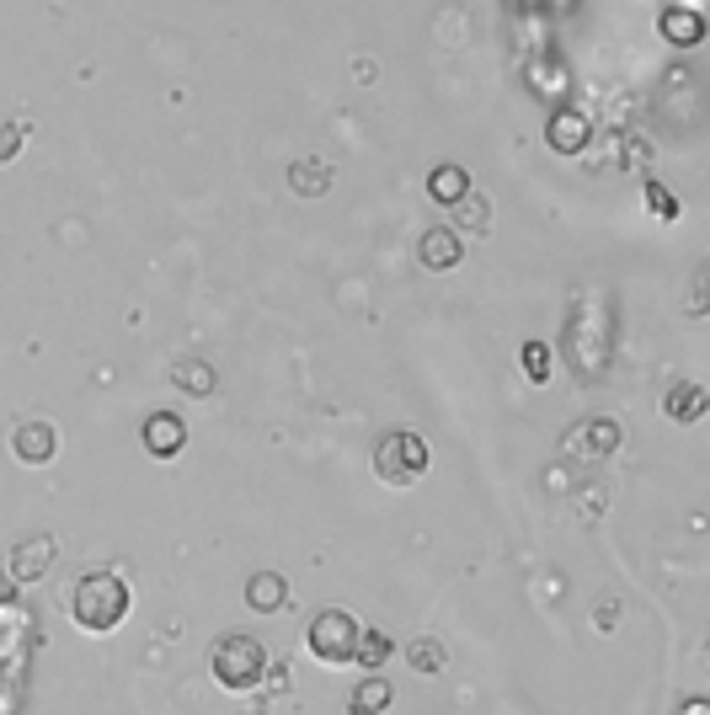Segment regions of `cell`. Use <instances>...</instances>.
Here are the masks:
<instances>
[{"mask_svg": "<svg viewBox=\"0 0 710 715\" xmlns=\"http://www.w3.org/2000/svg\"><path fill=\"white\" fill-rule=\"evenodd\" d=\"M69 620L91 636H107L129 620V583L118 572H86L69 587Z\"/></svg>", "mask_w": 710, "mask_h": 715, "instance_id": "cell-1", "label": "cell"}, {"mask_svg": "<svg viewBox=\"0 0 710 715\" xmlns=\"http://www.w3.org/2000/svg\"><path fill=\"white\" fill-rule=\"evenodd\" d=\"M208 667H214V678L225 684V689H257L262 678H267V667H272V656L262 647L257 636H241V630H230V636H219L214 647H208Z\"/></svg>", "mask_w": 710, "mask_h": 715, "instance_id": "cell-2", "label": "cell"}, {"mask_svg": "<svg viewBox=\"0 0 710 715\" xmlns=\"http://www.w3.org/2000/svg\"><path fill=\"white\" fill-rule=\"evenodd\" d=\"M422 470H428V438H422V433L395 427V433H385V438L375 444V475H380L385 486H411Z\"/></svg>", "mask_w": 710, "mask_h": 715, "instance_id": "cell-3", "label": "cell"}, {"mask_svg": "<svg viewBox=\"0 0 710 715\" xmlns=\"http://www.w3.org/2000/svg\"><path fill=\"white\" fill-rule=\"evenodd\" d=\"M305 641H310V656H321L326 667H347L353 651H358V620L347 609H321L310 620Z\"/></svg>", "mask_w": 710, "mask_h": 715, "instance_id": "cell-4", "label": "cell"}, {"mask_svg": "<svg viewBox=\"0 0 710 715\" xmlns=\"http://www.w3.org/2000/svg\"><path fill=\"white\" fill-rule=\"evenodd\" d=\"M54 556H60V539H54V534H33L27 545L11 550V583H38V577H49Z\"/></svg>", "mask_w": 710, "mask_h": 715, "instance_id": "cell-5", "label": "cell"}, {"mask_svg": "<svg viewBox=\"0 0 710 715\" xmlns=\"http://www.w3.org/2000/svg\"><path fill=\"white\" fill-rule=\"evenodd\" d=\"M567 455H587V459H604L614 455V444H620V427L609 422V417H593V422H582V427H567Z\"/></svg>", "mask_w": 710, "mask_h": 715, "instance_id": "cell-6", "label": "cell"}, {"mask_svg": "<svg viewBox=\"0 0 710 715\" xmlns=\"http://www.w3.org/2000/svg\"><path fill=\"white\" fill-rule=\"evenodd\" d=\"M459 257H465V246H459V235H454L449 225L422 230V241H417V261H422L428 272H454V261Z\"/></svg>", "mask_w": 710, "mask_h": 715, "instance_id": "cell-7", "label": "cell"}, {"mask_svg": "<svg viewBox=\"0 0 710 715\" xmlns=\"http://www.w3.org/2000/svg\"><path fill=\"white\" fill-rule=\"evenodd\" d=\"M144 449L155 459H172V455H182V444H188V427H182V417L177 411H155L150 422H144Z\"/></svg>", "mask_w": 710, "mask_h": 715, "instance_id": "cell-8", "label": "cell"}, {"mask_svg": "<svg viewBox=\"0 0 710 715\" xmlns=\"http://www.w3.org/2000/svg\"><path fill=\"white\" fill-rule=\"evenodd\" d=\"M54 449H60V438H54L49 422H22L11 433V455L22 459V464H43V459H54Z\"/></svg>", "mask_w": 710, "mask_h": 715, "instance_id": "cell-9", "label": "cell"}, {"mask_svg": "<svg viewBox=\"0 0 710 715\" xmlns=\"http://www.w3.org/2000/svg\"><path fill=\"white\" fill-rule=\"evenodd\" d=\"M283 603H289L283 572H252V577H246V609H252V614H278Z\"/></svg>", "mask_w": 710, "mask_h": 715, "instance_id": "cell-10", "label": "cell"}, {"mask_svg": "<svg viewBox=\"0 0 710 715\" xmlns=\"http://www.w3.org/2000/svg\"><path fill=\"white\" fill-rule=\"evenodd\" d=\"M545 139H550V150L578 155L582 144H587V118H582L578 107H556V113H550V129H545Z\"/></svg>", "mask_w": 710, "mask_h": 715, "instance_id": "cell-11", "label": "cell"}, {"mask_svg": "<svg viewBox=\"0 0 710 715\" xmlns=\"http://www.w3.org/2000/svg\"><path fill=\"white\" fill-rule=\"evenodd\" d=\"M172 385L182 395H214V369L203 358H177L172 363Z\"/></svg>", "mask_w": 710, "mask_h": 715, "instance_id": "cell-12", "label": "cell"}, {"mask_svg": "<svg viewBox=\"0 0 710 715\" xmlns=\"http://www.w3.org/2000/svg\"><path fill=\"white\" fill-rule=\"evenodd\" d=\"M289 188L300 197H321L331 188V166H321V161H294L289 166Z\"/></svg>", "mask_w": 710, "mask_h": 715, "instance_id": "cell-13", "label": "cell"}, {"mask_svg": "<svg viewBox=\"0 0 710 715\" xmlns=\"http://www.w3.org/2000/svg\"><path fill=\"white\" fill-rule=\"evenodd\" d=\"M428 193H433V203H459V197L470 193V177L459 171V166H433V177H428Z\"/></svg>", "mask_w": 710, "mask_h": 715, "instance_id": "cell-14", "label": "cell"}, {"mask_svg": "<svg viewBox=\"0 0 710 715\" xmlns=\"http://www.w3.org/2000/svg\"><path fill=\"white\" fill-rule=\"evenodd\" d=\"M706 406L710 400L700 385H673V391H668V417H673V422H700Z\"/></svg>", "mask_w": 710, "mask_h": 715, "instance_id": "cell-15", "label": "cell"}, {"mask_svg": "<svg viewBox=\"0 0 710 715\" xmlns=\"http://www.w3.org/2000/svg\"><path fill=\"white\" fill-rule=\"evenodd\" d=\"M449 214H454L449 230H470V235H481V230H486V219H492V208H486V197H481V193H465L459 203H449Z\"/></svg>", "mask_w": 710, "mask_h": 715, "instance_id": "cell-16", "label": "cell"}, {"mask_svg": "<svg viewBox=\"0 0 710 715\" xmlns=\"http://www.w3.org/2000/svg\"><path fill=\"white\" fill-rule=\"evenodd\" d=\"M406 662H411L417 673H444V667H449V651H444V641L422 636V641H411V647H406Z\"/></svg>", "mask_w": 710, "mask_h": 715, "instance_id": "cell-17", "label": "cell"}, {"mask_svg": "<svg viewBox=\"0 0 710 715\" xmlns=\"http://www.w3.org/2000/svg\"><path fill=\"white\" fill-rule=\"evenodd\" d=\"M390 656V636L385 630H358V651H353V662L358 667H369V673H380V662Z\"/></svg>", "mask_w": 710, "mask_h": 715, "instance_id": "cell-18", "label": "cell"}, {"mask_svg": "<svg viewBox=\"0 0 710 715\" xmlns=\"http://www.w3.org/2000/svg\"><path fill=\"white\" fill-rule=\"evenodd\" d=\"M390 705V684L380 678V673H369L358 689H353V711H369V715H380Z\"/></svg>", "mask_w": 710, "mask_h": 715, "instance_id": "cell-19", "label": "cell"}, {"mask_svg": "<svg viewBox=\"0 0 710 715\" xmlns=\"http://www.w3.org/2000/svg\"><path fill=\"white\" fill-rule=\"evenodd\" d=\"M662 33H668L673 43H700V33H706V27H700V16H695V11H668V16H662Z\"/></svg>", "mask_w": 710, "mask_h": 715, "instance_id": "cell-20", "label": "cell"}, {"mask_svg": "<svg viewBox=\"0 0 710 715\" xmlns=\"http://www.w3.org/2000/svg\"><path fill=\"white\" fill-rule=\"evenodd\" d=\"M518 358H523V374H529L534 385H545V380H550V347H545V342H523V347H518Z\"/></svg>", "mask_w": 710, "mask_h": 715, "instance_id": "cell-21", "label": "cell"}, {"mask_svg": "<svg viewBox=\"0 0 710 715\" xmlns=\"http://www.w3.org/2000/svg\"><path fill=\"white\" fill-rule=\"evenodd\" d=\"M22 150V124H0V161H16Z\"/></svg>", "mask_w": 710, "mask_h": 715, "instance_id": "cell-22", "label": "cell"}, {"mask_svg": "<svg viewBox=\"0 0 710 715\" xmlns=\"http://www.w3.org/2000/svg\"><path fill=\"white\" fill-rule=\"evenodd\" d=\"M646 203H651V214H662V219H673V214H679V203L662 193V188H646Z\"/></svg>", "mask_w": 710, "mask_h": 715, "instance_id": "cell-23", "label": "cell"}, {"mask_svg": "<svg viewBox=\"0 0 710 715\" xmlns=\"http://www.w3.org/2000/svg\"><path fill=\"white\" fill-rule=\"evenodd\" d=\"M578 513H582V519H587V523H593V519H604V491H598V486L587 491V502H582V497H578Z\"/></svg>", "mask_w": 710, "mask_h": 715, "instance_id": "cell-24", "label": "cell"}, {"mask_svg": "<svg viewBox=\"0 0 710 715\" xmlns=\"http://www.w3.org/2000/svg\"><path fill=\"white\" fill-rule=\"evenodd\" d=\"M679 715H710V711H706V700H689V705H684Z\"/></svg>", "mask_w": 710, "mask_h": 715, "instance_id": "cell-25", "label": "cell"}, {"mask_svg": "<svg viewBox=\"0 0 710 715\" xmlns=\"http://www.w3.org/2000/svg\"><path fill=\"white\" fill-rule=\"evenodd\" d=\"M347 715H369V711H347Z\"/></svg>", "mask_w": 710, "mask_h": 715, "instance_id": "cell-26", "label": "cell"}]
</instances>
